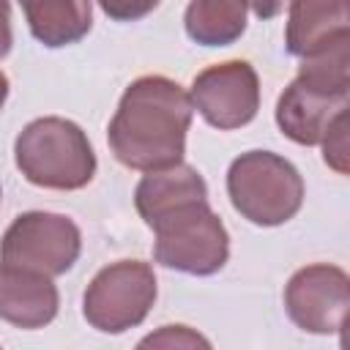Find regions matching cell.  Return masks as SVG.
Returning a JSON list of instances; mask_svg holds the SVG:
<instances>
[{
    "instance_id": "obj_13",
    "label": "cell",
    "mask_w": 350,
    "mask_h": 350,
    "mask_svg": "<svg viewBox=\"0 0 350 350\" xmlns=\"http://www.w3.org/2000/svg\"><path fill=\"white\" fill-rule=\"evenodd\" d=\"M30 33L44 46H68L93 27L90 0H19Z\"/></svg>"
},
{
    "instance_id": "obj_14",
    "label": "cell",
    "mask_w": 350,
    "mask_h": 350,
    "mask_svg": "<svg viewBox=\"0 0 350 350\" xmlns=\"http://www.w3.org/2000/svg\"><path fill=\"white\" fill-rule=\"evenodd\" d=\"M186 33L202 46H227L246 30V0H191Z\"/></svg>"
},
{
    "instance_id": "obj_1",
    "label": "cell",
    "mask_w": 350,
    "mask_h": 350,
    "mask_svg": "<svg viewBox=\"0 0 350 350\" xmlns=\"http://www.w3.org/2000/svg\"><path fill=\"white\" fill-rule=\"evenodd\" d=\"M191 115L194 104L178 82L139 77L126 88L109 120V148L120 164L142 172L178 164L186 153Z\"/></svg>"
},
{
    "instance_id": "obj_15",
    "label": "cell",
    "mask_w": 350,
    "mask_h": 350,
    "mask_svg": "<svg viewBox=\"0 0 350 350\" xmlns=\"http://www.w3.org/2000/svg\"><path fill=\"white\" fill-rule=\"evenodd\" d=\"M320 142H323L325 164L334 167L339 175H347V170H350L347 167V159H350V148H347V109L339 112L331 120V126H328V131H325V137Z\"/></svg>"
},
{
    "instance_id": "obj_21",
    "label": "cell",
    "mask_w": 350,
    "mask_h": 350,
    "mask_svg": "<svg viewBox=\"0 0 350 350\" xmlns=\"http://www.w3.org/2000/svg\"><path fill=\"white\" fill-rule=\"evenodd\" d=\"M0 197H3V194H0Z\"/></svg>"
},
{
    "instance_id": "obj_10",
    "label": "cell",
    "mask_w": 350,
    "mask_h": 350,
    "mask_svg": "<svg viewBox=\"0 0 350 350\" xmlns=\"http://www.w3.org/2000/svg\"><path fill=\"white\" fill-rule=\"evenodd\" d=\"M57 287L52 276L0 262V320L16 328H44L57 314Z\"/></svg>"
},
{
    "instance_id": "obj_17",
    "label": "cell",
    "mask_w": 350,
    "mask_h": 350,
    "mask_svg": "<svg viewBox=\"0 0 350 350\" xmlns=\"http://www.w3.org/2000/svg\"><path fill=\"white\" fill-rule=\"evenodd\" d=\"M161 0H98L104 14L115 22H137L148 16Z\"/></svg>"
},
{
    "instance_id": "obj_19",
    "label": "cell",
    "mask_w": 350,
    "mask_h": 350,
    "mask_svg": "<svg viewBox=\"0 0 350 350\" xmlns=\"http://www.w3.org/2000/svg\"><path fill=\"white\" fill-rule=\"evenodd\" d=\"M246 5H252L260 19H273L284 11V5H290V0H246Z\"/></svg>"
},
{
    "instance_id": "obj_2",
    "label": "cell",
    "mask_w": 350,
    "mask_h": 350,
    "mask_svg": "<svg viewBox=\"0 0 350 350\" xmlns=\"http://www.w3.org/2000/svg\"><path fill=\"white\" fill-rule=\"evenodd\" d=\"M14 156L19 172L41 189L74 191L96 175V153L88 134L66 118L27 123L14 142Z\"/></svg>"
},
{
    "instance_id": "obj_20",
    "label": "cell",
    "mask_w": 350,
    "mask_h": 350,
    "mask_svg": "<svg viewBox=\"0 0 350 350\" xmlns=\"http://www.w3.org/2000/svg\"><path fill=\"white\" fill-rule=\"evenodd\" d=\"M5 98H8V77H5L3 71H0V109H3Z\"/></svg>"
},
{
    "instance_id": "obj_8",
    "label": "cell",
    "mask_w": 350,
    "mask_h": 350,
    "mask_svg": "<svg viewBox=\"0 0 350 350\" xmlns=\"http://www.w3.org/2000/svg\"><path fill=\"white\" fill-rule=\"evenodd\" d=\"M189 98L213 129H241L260 109V79L246 60L216 63L194 77Z\"/></svg>"
},
{
    "instance_id": "obj_5",
    "label": "cell",
    "mask_w": 350,
    "mask_h": 350,
    "mask_svg": "<svg viewBox=\"0 0 350 350\" xmlns=\"http://www.w3.org/2000/svg\"><path fill=\"white\" fill-rule=\"evenodd\" d=\"M156 301V273L142 260H118L101 268L85 290V320L101 334L139 325Z\"/></svg>"
},
{
    "instance_id": "obj_18",
    "label": "cell",
    "mask_w": 350,
    "mask_h": 350,
    "mask_svg": "<svg viewBox=\"0 0 350 350\" xmlns=\"http://www.w3.org/2000/svg\"><path fill=\"white\" fill-rule=\"evenodd\" d=\"M14 44V33H11V3L0 0V57H5L11 52Z\"/></svg>"
},
{
    "instance_id": "obj_4",
    "label": "cell",
    "mask_w": 350,
    "mask_h": 350,
    "mask_svg": "<svg viewBox=\"0 0 350 350\" xmlns=\"http://www.w3.org/2000/svg\"><path fill=\"white\" fill-rule=\"evenodd\" d=\"M153 257L164 268H175L191 276H211L224 268L230 257V235L221 219L208 208V200L189 202L153 227Z\"/></svg>"
},
{
    "instance_id": "obj_11",
    "label": "cell",
    "mask_w": 350,
    "mask_h": 350,
    "mask_svg": "<svg viewBox=\"0 0 350 350\" xmlns=\"http://www.w3.org/2000/svg\"><path fill=\"white\" fill-rule=\"evenodd\" d=\"M350 36V0H290L287 52L309 57Z\"/></svg>"
},
{
    "instance_id": "obj_12",
    "label": "cell",
    "mask_w": 350,
    "mask_h": 350,
    "mask_svg": "<svg viewBox=\"0 0 350 350\" xmlns=\"http://www.w3.org/2000/svg\"><path fill=\"white\" fill-rule=\"evenodd\" d=\"M200 200H208V186L202 175L183 161L150 170L134 191V205L148 227H153L167 213Z\"/></svg>"
},
{
    "instance_id": "obj_7",
    "label": "cell",
    "mask_w": 350,
    "mask_h": 350,
    "mask_svg": "<svg viewBox=\"0 0 350 350\" xmlns=\"http://www.w3.org/2000/svg\"><path fill=\"white\" fill-rule=\"evenodd\" d=\"M350 306V279L342 268L314 262L295 271L284 287L290 320L309 334H339Z\"/></svg>"
},
{
    "instance_id": "obj_16",
    "label": "cell",
    "mask_w": 350,
    "mask_h": 350,
    "mask_svg": "<svg viewBox=\"0 0 350 350\" xmlns=\"http://www.w3.org/2000/svg\"><path fill=\"white\" fill-rule=\"evenodd\" d=\"M211 347V342L200 334H194L186 325H164L161 331L145 336L139 342V347Z\"/></svg>"
},
{
    "instance_id": "obj_9",
    "label": "cell",
    "mask_w": 350,
    "mask_h": 350,
    "mask_svg": "<svg viewBox=\"0 0 350 350\" xmlns=\"http://www.w3.org/2000/svg\"><path fill=\"white\" fill-rule=\"evenodd\" d=\"M347 109V90L301 74L276 101V123L298 145H320L331 120Z\"/></svg>"
},
{
    "instance_id": "obj_6",
    "label": "cell",
    "mask_w": 350,
    "mask_h": 350,
    "mask_svg": "<svg viewBox=\"0 0 350 350\" xmlns=\"http://www.w3.org/2000/svg\"><path fill=\"white\" fill-rule=\"evenodd\" d=\"M82 252L79 227L60 213L30 211L14 219L0 241V262L38 271L46 276L66 273Z\"/></svg>"
},
{
    "instance_id": "obj_3",
    "label": "cell",
    "mask_w": 350,
    "mask_h": 350,
    "mask_svg": "<svg viewBox=\"0 0 350 350\" xmlns=\"http://www.w3.org/2000/svg\"><path fill=\"white\" fill-rule=\"evenodd\" d=\"M227 194L232 208L252 224L279 227L301 211L304 180L284 156L249 150L230 164Z\"/></svg>"
}]
</instances>
